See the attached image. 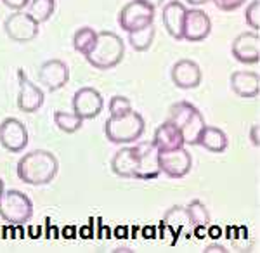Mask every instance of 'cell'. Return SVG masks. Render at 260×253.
Listing matches in <instances>:
<instances>
[{"label": "cell", "instance_id": "cell-1", "mask_svg": "<svg viewBox=\"0 0 260 253\" xmlns=\"http://www.w3.org/2000/svg\"><path fill=\"white\" fill-rule=\"evenodd\" d=\"M59 170V162L50 151H30L18 162V177L28 185H45L54 180Z\"/></svg>", "mask_w": 260, "mask_h": 253}, {"label": "cell", "instance_id": "cell-2", "mask_svg": "<svg viewBox=\"0 0 260 253\" xmlns=\"http://www.w3.org/2000/svg\"><path fill=\"white\" fill-rule=\"evenodd\" d=\"M125 56L123 40L113 31H99L94 47L87 54L85 59L95 70H111L118 66Z\"/></svg>", "mask_w": 260, "mask_h": 253}, {"label": "cell", "instance_id": "cell-3", "mask_svg": "<svg viewBox=\"0 0 260 253\" xmlns=\"http://www.w3.org/2000/svg\"><path fill=\"white\" fill-rule=\"evenodd\" d=\"M146 129L144 118L141 113L130 111L123 113L118 116H110L104 123V134L106 139L113 144H128V142H136L137 139L142 137Z\"/></svg>", "mask_w": 260, "mask_h": 253}, {"label": "cell", "instance_id": "cell-4", "mask_svg": "<svg viewBox=\"0 0 260 253\" xmlns=\"http://www.w3.org/2000/svg\"><path fill=\"white\" fill-rule=\"evenodd\" d=\"M169 120L174 125H177V129L182 134L184 144L189 146H198L200 136L205 129V118L200 113V109L194 104L187 103V101H180L175 103L170 108V118Z\"/></svg>", "mask_w": 260, "mask_h": 253}, {"label": "cell", "instance_id": "cell-5", "mask_svg": "<svg viewBox=\"0 0 260 253\" xmlns=\"http://www.w3.org/2000/svg\"><path fill=\"white\" fill-rule=\"evenodd\" d=\"M0 217L11 226H23L33 217V203L24 193L9 189L0 195Z\"/></svg>", "mask_w": 260, "mask_h": 253}, {"label": "cell", "instance_id": "cell-6", "mask_svg": "<svg viewBox=\"0 0 260 253\" xmlns=\"http://www.w3.org/2000/svg\"><path fill=\"white\" fill-rule=\"evenodd\" d=\"M154 9L156 7H153L144 0H130L118 14L120 28L127 33H132L136 29L149 26L154 21Z\"/></svg>", "mask_w": 260, "mask_h": 253}, {"label": "cell", "instance_id": "cell-7", "mask_svg": "<svg viewBox=\"0 0 260 253\" xmlns=\"http://www.w3.org/2000/svg\"><path fill=\"white\" fill-rule=\"evenodd\" d=\"M40 23H37L28 12L14 11L4 21V29H6L7 37L19 44H26L39 37Z\"/></svg>", "mask_w": 260, "mask_h": 253}, {"label": "cell", "instance_id": "cell-8", "mask_svg": "<svg viewBox=\"0 0 260 253\" xmlns=\"http://www.w3.org/2000/svg\"><path fill=\"white\" fill-rule=\"evenodd\" d=\"M160 162V172H163L170 179H182L191 172L192 168V158L191 153L186 147L172 151H160L158 154Z\"/></svg>", "mask_w": 260, "mask_h": 253}, {"label": "cell", "instance_id": "cell-9", "mask_svg": "<svg viewBox=\"0 0 260 253\" xmlns=\"http://www.w3.org/2000/svg\"><path fill=\"white\" fill-rule=\"evenodd\" d=\"M136 147L137 153V168L134 179L139 180H153L156 179L160 172V162H158V154L160 151L156 149V146L153 144V141H144L139 142Z\"/></svg>", "mask_w": 260, "mask_h": 253}, {"label": "cell", "instance_id": "cell-10", "mask_svg": "<svg viewBox=\"0 0 260 253\" xmlns=\"http://www.w3.org/2000/svg\"><path fill=\"white\" fill-rule=\"evenodd\" d=\"M0 144L9 153H21L28 146V130L18 118H6L0 123Z\"/></svg>", "mask_w": 260, "mask_h": 253}, {"label": "cell", "instance_id": "cell-11", "mask_svg": "<svg viewBox=\"0 0 260 253\" xmlns=\"http://www.w3.org/2000/svg\"><path fill=\"white\" fill-rule=\"evenodd\" d=\"M104 108V99L95 88L83 87L73 96V113L82 120H92L99 116Z\"/></svg>", "mask_w": 260, "mask_h": 253}, {"label": "cell", "instance_id": "cell-12", "mask_svg": "<svg viewBox=\"0 0 260 253\" xmlns=\"http://www.w3.org/2000/svg\"><path fill=\"white\" fill-rule=\"evenodd\" d=\"M18 82H19V90H18V108L23 113H35L39 111L44 104V92L39 85L31 82L26 77L23 70H18Z\"/></svg>", "mask_w": 260, "mask_h": 253}, {"label": "cell", "instance_id": "cell-13", "mask_svg": "<svg viewBox=\"0 0 260 253\" xmlns=\"http://www.w3.org/2000/svg\"><path fill=\"white\" fill-rule=\"evenodd\" d=\"M68 80H70V68L61 59L45 61L39 70V82L50 92L62 88L68 83Z\"/></svg>", "mask_w": 260, "mask_h": 253}, {"label": "cell", "instance_id": "cell-14", "mask_svg": "<svg viewBox=\"0 0 260 253\" xmlns=\"http://www.w3.org/2000/svg\"><path fill=\"white\" fill-rule=\"evenodd\" d=\"M212 31V21L207 12L200 9H191L186 12L182 26V40L187 42H201Z\"/></svg>", "mask_w": 260, "mask_h": 253}, {"label": "cell", "instance_id": "cell-15", "mask_svg": "<svg viewBox=\"0 0 260 253\" xmlns=\"http://www.w3.org/2000/svg\"><path fill=\"white\" fill-rule=\"evenodd\" d=\"M233 56L243 65H257L260 61V37L257 31H245L233 42Z\"/></svg>", "mask_w": 260, "mask_h": 253}, {"label": "cell", "instance_id": "cell-16", "mask_svg": "<svg viewBox=\"0 0 260 253\" xmlns=\"http://www.w3.org/2000/svg\"><path fill=\"white\" fill-rule=\"evenodd\" d=\"M172 82L179 88H196L201 83V70L198 62L191 59H180L172 68Z\"/></svg>", "mask_w": 260, "mask_h": 253}, {"label": "cell", "instance_id": "cell-17", "mask_svg": "<svg viewBox=\"0 0 260 253\" xmlns=\"http://www.w3.org/2000/svg\"><path fill=\"white\" fill-rule=\"evenodd\" d=\"M186 6L177 0H172L167 4L161 11V21L163 26L167 28L170 37H174L175 40H182V26H184V18H186Z\"/></svg>", "mask_w": 260, "mask_h": 253}, {"label": "cell", "instance_id": "cell-18", "mask_svg": "<svg viewBox=\"0 0 260 253\" xmlns=\"http://www.w3.org/2000/svg\"><path fill=\"white\" fill-rule=\"evenodd\" d=\"M153 144L156 146L158 151H172V149H179V147L186 146L177 125H174L170 120L158 125V129L154 130Z\"/></svg>", "mask_w": 260, "mask_h": 253}, {"label": "cell", "instance_id": "cell-19", "mask_svg": "<svg viewBox=\"0 0 260 253\" xmlns=\"http://www.w3.org/2000/svg\"><path fill=\"white\" fill-rule=\"evenodd\" d=\"M231 88L236 92L240 98L251 99L257 98L260 92V77L255 71H234L231 75Z\"/></svg>", "mask_w": 260, "mask_h": 253}, {"label": "cell", "instance_id": "cell-20", "mask_svg": "<svg viewBox=\"0 0 260 253\" xmlns=\"http://www.w3.org/2000/svg\"><path fill=\"white\" fill-rule=\"evenodd\" d=\"M137 168V153L136 147H121L118 153H115L111 160V170L115 175L123 179H134Z\"/></svg>", "mask_w": 260, "mask_h": 253}, {"label": "cell", "instance_id": "cell-21", "mask_svg": "<svg viewBox=\"0 0 260 253\" xmlns=\"http://www.w3.org/2000/svg\"><path fill=\"white\" fill-rule=\"evenodd\" d=\"M198 146H203L205 149H208L210 153H224L229 146V141H228V136H225L220 129L205 125L203 132H201V136H200Z\"/></svg>", "mask_w": 260, "mask_h": 253}, {"label": "cell", "instance_id": "cell-22", "mask_svg": "<svg viewBox=\"0 0 260 253\" xmlns=\"http://www.w3.org/2000/svg\"><path fill=\"white\" fill-rule=\"evenodd\" d=\"M95 40H98V31H94L89 26H83L77 29L73 35V49L77 52H80L82 56H87L90 52V49L94 47Z\"/></svg>", "mask_w": 260, "mask_h": 253}, {"label": "cell", "instance_id": "cell-23", "mask_svg": "<svg viewBox=\"0 0 260 253\" xmlns=\"http://www.w3.org/2000/svg\"><path fill=\"white\" fill-rule=\"evenodd\" d=\"M154 33H156V29H154L153 24L128 33V42H130V45H132V49L137 50V52L148 50L154 40Z\"/></svg>", "mask_w": 260, "mask_h": 253}, {"label": "cell", "instance_id": "cell-24", "mask_svg": "<svg viewBox=\"0 0 260 253\" xmlns=\"http://www.w3.org/2000/svg\"><path fill=\"white\" fill-rule=\"evenodd\" d=\"M54 9H56V0H30V4H28V14L37 23L49 21L52 18Z\"/></svg>", "mask_w": 260, "mask_h": 253}, {"label": "cell", "instance_id": "cell-25", "mask_svg": "<svg viewBox=\"0 0 260 253\" xmlns=\"http://www.w3.org/2000/svg\"><path fill=\"white\" fill-rule=\"evenodd\" d=\"M54 123H56L57 129L64 134H75L77 130L82 129L83 120L80 116H77L75 113H68V111H56L54 113Z\"/></svg>", "mask_w": 260, "mask_h": 253}, {"label": "cell", "instance_id": "cell-26", "mask_svg": "<svg viewBox=\"0 0 260 253\" xmlns=\"http://www.w3.org/2000/svg\"><path fill=\"white\" fill-rule=\"evenodd\" d=\"M165 224L170 226L172 229H186V227H192L189 213H187V208L184 206H172L169 212L165 213Z\"/></svg>", "mask_w": 260, "mask_h": 253}, {"label": "cell", "instance_id": "cell-27", "mask_svg": "<svg viewBox=\"0 0 260 253\" xmlns=\"http://www.w3.org/2000/svg\"><path fill=\"white\" fill-rule=\"evenodd\" d=\"M186 208H187V213H189L192 227L210 226V213H208L207 206L201 203V201H198V200L191 201L189 206H186Z\"/></svg>", "mask_w": 260, "mask_h": 253}, {"label": "cell", "instance_id": "cell-28", "mask_svg": "<svg viewBox=\"0 0 260 253\" xmlns=\"http://www.w3.org/2000/svg\"><path fill=\"white\" fill-rule=\"evenodd\" d=\"M245 21L250 28L260 29V0H251L245 11Z\"/></svg>", "mask_w": 260, "mask_h": 253}, {"label": "cell", "instance_id": "cell-29", "mask_svg": "<svg viewBox=\"0 0 260 253\" xmlns=\"http://www.w3.org/2000/svg\"><path fill=\"white\" fill-rule=\"evenodd\" d=\"M132 109V103H130L128 98L125 96H113L111 101H110V113L111 116H118V115H123Z\"/></svg>", "mask_w": 260, "mask_h": 253}, {"label": "cell", "instance_id": "cell-30", "mask_svg": "<svg viewBox=\"0 0 260 253\" xmlns=\"http://www.w3.org/2000/svg\"><path fill=\"white\" fill-rule=\"evenodd\" d=\"M215 4L217 9L224 11V12H231V11H236L245 4V0H212Z\"/></svg>", "mask_w": 260, "mask_h": 253}, {"label": "cell", "instance_id": "cell-31", "mask_svg": "<svg viewBox=\"0 0 260 253\" xmlns=\"http://www.w3.org/2000/svg\"><path fill=\"white\" fill-rule=\"evenodd\" d=\"M2 4L12 11H23L30 4V0H2Z\"/></svg>", "mask_w": 260, "mask_h": 253}, {"label": "cell", "instance_id": "cell-32", "mask_svg": "<svg viewBox=\"0 0 260 253\" xmlns=\"http://www.w3.org/2000/svg\"><path fill=\"white\" fill-rule=\"evenodd\" d=\"M250 141H251V144L253 146H260V129H258V125H251V129H250Z\"/></svg>", "mask_w": 260, "mask_h": 253}, {"label": "cell", "instance_id": "cell-33", "mask_svg": "<svg viewBox=\"0 0 260 253\" xmlns=\"http://www.w3.org/2000/svg\"><path fill=\"white\" fill-rule=\"evenodd\" d=\"M212 251L225 253V251H228V250H225L224 246H220V244H210V246H207V250H205V253H212Z\"/></svg>", "mask_w": 260, "mask_h": 253}, {"label": "cell", "instance_id": "cell-34", "mask_svg": "<svg viewBox=\"0 0 260 253\" xmlns=\"http://www.w3.org/2000/svg\"><path fill=\"white\" fill-rule=\"evenodd\" d=\"M186 2H189L191 6H203V4L210 2V0H186Z\"/></svg>", "mask_w": 260, "mask_h": 253}, {"label": "cell", "instance_id": "cell-35", "mask_svg": "<svg viewBox=\"0 0 260 253\" xmlns=\"http://www.w3.org/2000/svg\"><path fill=\"white\" fill-rule=\"evenodd\" d=\"M144 2L151 4V6H153V7H158V6H161V2H163V0H144Z\"/></svg>", "mask_w": 260, "mask_h": 253}, {"label": "cell", "instance_id": "cell-36", "mask_svg": "<svg viewBox=\"0 0 260 253\" xmlns=\"http://www.w3.org/2000/svg\"><path fill=\"white\" fill-rule=\"evenodd\" d=\"M4 189H6V187H4V180L0 179V195H2V193H4Z\"/></svg>", "mask_w": 260, "mask_h": 253}]
</instances>
